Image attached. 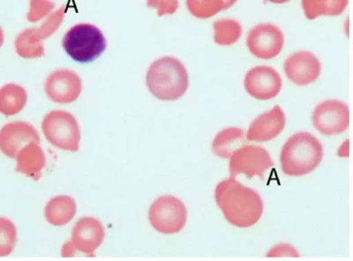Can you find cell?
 <instances>
[{
	"mask_svg": "<svg viewBox=\"0 0 353 261\" xmlns=\"http://www.w3.org/2000/svg\"><path fill=\"white\" fill-rule=\"evenodd\" d=\"M268 257H279V256H293L299 257L297 251L292 245L287 244H281L276 245L272 250L268 253Z\"/></svg>",
	"mask_w": 353,
	"mask_h": 261,
	"instance_id": "obj_27",
	"label": "cell"
},
{
	"mask_svg": "<svg viewBox=\"0 0 353 261\" xmlns=\"http://www.w3.org/2000/svg\"><path fill=\"white\" fill-rule=\"evenodd\" d=\"M56 4L52 0H30L27 20L30 23H39L54 11Z\"/></svg>",
	"mask_w": 353,
	"mask_h": 261,
	"instance_id": "obj_25",
	"label": "cell"
},
{
	"mask_svg": "<svg viewBox=\"0 0 353 261\" xmlns=\"http://www.w3.org/2000/svg\"><path fill=\"white\" fill-rule=\"evenodd\" d=\"M62 47L72 61L90 64L105 52L107 41L99 27L90 23H79L66 31Z\"/></svg>",
	"mask_w": 353,
	"mask_h": 261,
	"instance_id": "obj_4",
	"label": "cell"
},
{
	"mask_svg": "<svg viewBox=\"0 0 353 261\" xmlns=\"http://www.w3.org/2000/svg\"><path fill=\"white\" fill-rule=\"evenodd\" d=\"M244 86L254 98L261 101L276 97L282 90L283 81L279 72L270 65H256L245 74Z\"/></svg>",
	"mask_w": 353,
	"mask_h": 261,
	"instance_id": "obj_11",
	"label": "cell"
},
{
	"mask_svg": "<svg viewBox=\"0 0 353 261\" xmlns=\"http://www.w3.org/2000/svg\"><path fill=\"white\" fill-rule=\"evenodd\" d=\"M215 200L227 221L236 227H251L259 222L263 213L261 195L236 178L231 177L217 184Z\"/></svg>",
	"mask_w": 353,
	"mask_h": 261,
	"instance_id": "obj_1",
	"label": "cell"
},
{
	"mask_svg": "<svg viewBox=\"0 0 353 261\" xmlns=\"http://www.w3.org/2000/svg\"><path fill=\"white\" fill-rule=\"evenodd\" d=\"M283 70L292 83L298 86H307L319 78L321 65L314 53L299 50L286 59Z\"/></svg>",
	"mask_w": 353,
	"mask_h": 261,
	"instance_id": "obj_13",
	"label": "cell"
},
{
	"mask_svg": "<svg viewBox=\"0 0 353 261\" xmlns=\"http://www.w3.org/2000/svg\"><path fill=\"white\" fill-rule=\"evenodd\" d=\"M17 242V229L14 223L6 217H0V257L9 255Z\"/></svg>",
	"mask_w": 353,
	"mask_h": 261,
	"instance_id": "obj_24",
	"label": "cell"
},
{
	"mask_svg": "<svg viewBox=\"0 0 353 261\" xmlns=\"http://www.w3.org/2000/svg\"><path fill=\"white\" fill-rule=\"evenodd\" d=\"M74 251L75 248L74 247V244H72V242H69V243L68 242V243H66L62 248L63 256H72V254H74Z\"/></svg>",
	"mask_w": 353,
	"mask_h": 261,
	"instance_id": "obj_28",
	"label": "cell"
},
{
	"mask_svg": "<svg viewBox=\"0 0 353 261\" xmlns=\"http://www.w3.org/2000/svg\"><path fill=\"white\" fill-rule=\"evenodd\" d=\"M147 6L150 8L156 9L159 17L171 15L178 11L179 0H147Z\"/></svg>",
	"mask_w": 353,
	"mask_h": 261,
	"instance_id": "obj_26",
	"label": "cell"
},
{
	"mask_svg": "<svg viewBox=\"0 0 353 261\" xmlns=\"http://www.w3.org/2000/svg\"><path fill=\"white\" fill-rule=\"evenodd\" d=\"M312 121L314 128L321 134L330 136L342 134L349 127V106L340 100L323 101L315 107Z\"/></svg>",
	"mask_w": 353,
	"mask_h": 261,
	"instance_id": "obj_9",
	"label": "cell"
},
{
	"mask_svg": "<svg viewBox=\"0 0 353 261\" xmlns=\"http://www.w3.org/2000/svg\"><path fill=\"white\" fill-rule=\"evenodd\" d=\"M5 43V32L3 30L1 26H0V48H1L2 45H4Z\"/></svg>",
	"mask_w": 353,
	"mask_h": 261,
	"instance_id": "obj_30",
	"label": "cell"
},
{
	"mask_svg": "<svg viewBox=\"0 0 353 261\" xmlns=\"http://www.w3.org/2000/svg\"><path fill=\"white\" fill-rule=\"evenodd\" d=\"M214 41L217 45L227 46L237 43L242 36V26L233 19H220L213 24Z\"/></svg>",
	"mask_w": 353,
	"mask_h": 261,
	"instance_id": "obj_22",
	"label": "cell"
},
{
	"mask_svg": "<svg viewBox=\"0 0 353 261\" xmlns=\"http://www.w3.org/2000/svg\"><path fill=\"white\" fill-rule=\"evenodd\" d=\"M323 159V147L314 134L298 132L283 145L280 163L282 171L291 177L314 171Z\"/></svg>",
	"mask_w": 353,
	"mask_h": 261,
	"instance_id": "obj_3",
	"label": "cell"
},
{
	"mask_svg": "<svg viewBox=\"0 0 353 261\" xmlns=\"http://www.w3.org/2000/svg\"><path fill=\"white\" fill-rule=\"evenodd\" d=\"M149 219L152 227L160 233H179L187 222V207L179 198L163 195L151 204Z\"/></svg>",
	"mask_w": 353,
	"mask_h": 261,
	"instance_id": "obj_7",
	"label": "cell"
},
{
	"mask_svg": "<svg viewBox=\"0 0 353 261\" xmlns=\"http://www.w3.org/2000/svg\"><path fill=\"white\" fill-rule=\"evenodd\" d=\"M83 81L77 72L59 69L47 77L44 91L49 99L57 103H71L80 96Z\"/></svg>",
	"mask_w": 353,
	"mask_h": 261,
	"instance_id": "obj_12",
	"label": "cell"
},
{
	"mask_svg": "<svg viewBox=\"0 0 353 261\" xmlns=\"http://www.w3.org/2000/svg\"><path fill=\"white\" fill-rule=\"evenodd\" d=\"M285 36L276 25L264 23L251 28L247 37L249 52L261 59L276 58L282 52Z\"/></svg>",
	"mask_w": 353,
	"mask_h": 261,
	"instance_id": "obj_10",
	"label": "cell"
},
{
	"mask_svg": "<svg viewBox=\"0 0 353 261\" xmlns=\"http://www.w3.org/2000/svg\"><path fill=\"white\" fill-rule=\"evenodd\" d=\"M349 0H301L305 18L314 20L320 17H337L345 11Z\"/></svg>",
	"mask_w": 353,
	"mask_h": 261,
	"instance_id": "obj_21",
	"label": "cell"
},
{
	"mask_svg": "<svg viewBox=\"0 0 353 261\" xmlns=\"http://www.w3.org/2000/svg\"><path fill=\"white\" fill-rule=\"evenodd\" d=\"M46 155L39 143H30L20 150L17 156V171L27 177L39 180L44 166Z\"/></svg>",
	"mask_w": 353,
	"mask_h": 261,
	"instance_id": "obj_17",
	"label": "cell"
},
{
	"mask_svg": "<svg viewBox=\"0 0 353 261\" xmlns=\"http://www.w3.org/2000/svg\"><path fill=\"white\" fill-rule=\"evenodd\" d=\"M273 165L270 153L263 147L247 144L234 151L230 157V174L232 178L239 174H244L248 178L257 176L263 180L265 173Z\"/></svg>",
	"mask_w": 353,
	"mask_h": 261,
	"instance_id": "obj_8",
	"label": "cell"
},
{
	"mask_svg": "<svg viewBox=\"0 0 353 261\" xmlns=\"http://www.w3.org/2000/svg\"><path fill=\"white\" fill-rule=\"evenodd\" d=\"M105 235V228L99 220L94 217H83L75 223L71 242L75 250L92 253L102 244Z\"/></svg>",
	"mask_w": 353,
	"mask_h": 261,
	"instance_id": "obj_16",
	"label": "cell"
},
{
	"mask_svg": "<svg viewBox=\"0 0 353 261\" xmlns=\"http://www.w3.org/2000/svg\"><path fill=\"white\" fill-rule=\"evenodd\" d=\"M267 1L275 3V4H283V3L289 2L290 0H267Z\"/></svg>",
	"mask_w": 353,
	"mask_h": 261,
	"instance_id": "obj_31",
	"label": "cell"
},
{
	"mask_svg": "<svg viewBox=\"0 0 353 261\" xmlns=\"http://www.w3.org/2000/svg\"><path fill=\"white\" fill-rule=\"evenodd\" d=\"M236 2H237V0H223V10H227V9L232 8Z\"/></svg>",
	"mask_w": 353,
	"mask_h": 261,
	"instance_id": "obj_29",
	"label": "cell"
},
{
	"mask_svg": "<svg viewBox=\"0 0 353 261\" xmlns=\"http://www.w3.org/2000/svg\"><path fill=\"white\" fill-rule=\"evenodd\" d=\"M248 143L243 129L229 127L223 129L216 134L212 143V150L221 158H230L234 151Z\"/></svg>",
	"mask_w": 353,
	"mask_h": 261,
	"instance_id": "obj_19",
	"label": "cell"
},
{
	"mask_svg": "<svg viewBox=\"0 0 353 261\" xmlns=\"http://www.w3.org/2000/svg\"><path fill=\"white\" fill-rule=\"evenodd\" d=\"M286 118L279 105L273 107L270 112L258 116L248 128L245 138L248 141L265 143L279 136L285 129Z\"/></svg>",
	"mask_w": 353,
	"mask_h": 261,
	"instance_id": "obj_15",
	"label": "cell"
},
{
	"mask_svg": "<svg viewBox=\"0 0 353 261\" xmlns=\"http://www.w3.org/2000/svg\"><path fill=\"white\" fill-rule=\"evenodd\" d=\"M32 141L39 143V132L27 122L8 123L0 129V151L10 158H17L20 150Z\"/></svg>",
	"mask_w": 353,
	"mask_h": 261,
	"instance_id": "obj_14",
	"label": "cell"
},
{
	"mask_svg": "<svg viewBox=\"0 0 353 261\" xmlns=\"http://www.w3.org/2000/svg\"><path fill=\"white\" fill-rule=\"evenodd\" d=\"M188 11L193 17L208 19L223 11V0H185Z\"/></svg>",
	"mask_w": 353,
	"mask_h": 261,
	"instance_id": "obj_23",
	"label": "cell"
},
{
	"mask_svg": "<svg viewBox=\"0 0 353 261\" xmlns=\"http://www.w3.org/2000/svg\"><path fill=\"white\" fill-rule=\"evenodd\" d=\"M28 94L21 85L8 83L0 87V113L12 116L21 112L27 105Z\"/></svg>",
	"mask_w": 353,
	"mask_h": 261,
	"instance_id": "obj_20",
	"label": "cell"
},
{
	"mask_svg": "<svg viewBox=\"0 0 353 261\" xmlns=\"http://www.w3.org/2000/svg\"><path fill=\"white\" fill-rule=\"evenodd\" d=\"M146 85L150 92L157 99L178 100L188 89L187 68L178 59L163 56L154 61L148 69Z\"/></svg>",
	"mask_w": 353,
	"mask_h": 261,
	"instance_id": "obj_2",
	"label": "cell"
},
{
	"mask_svg": "<svg viewBox=\"0 0 353 261\" xmlns=\"http://www.w3.org/2000/svg\"><path fill=\"white\" fill-rule=\"evenodd\" d=\"M77 210V205L74 198L68 195H59L46 204L44 216L50 225L63 226L74 219Z\"/></svg>",
	"mask_w": 353,
	"mask_h": 261,
	"instance_id": "obj_18",
	"label": "cell"
},
{
	"mask_svg": "<svg viewBox=\"0 0 353 261\" xmlns=\"http://www.w3.org/2000/svg\"><path fill=\"white\" fill-rule=\"evenodd\" d=\"M65 11V6H61L44 19L39 26L25 28L21 31L14 41L17 54L22 59L42 58L46 53L43 41L52 36L61 26Z\"/></svg>",
	"mask_w": 353,
	"mask_h": 261,
	"instance_id": "obj_5",
	"label": "cell"
},
{
	"mask_svg": "<svg viewBox=\"0 0 353 261\" xmlns=\"http://www.w3.org/2000/svg\"><path fill=\"white\" fill-rule=\"evenodd\" d=\"M44 137L59 149L77 152L80 149L81 128L70 112L55 109L44 117L42 123Z\"/></svg>",
	"mask_w": 353,
	"mask_h": 261,
	"instance_id": "obj_6",
	"label": "cell"
}]
</instances>
